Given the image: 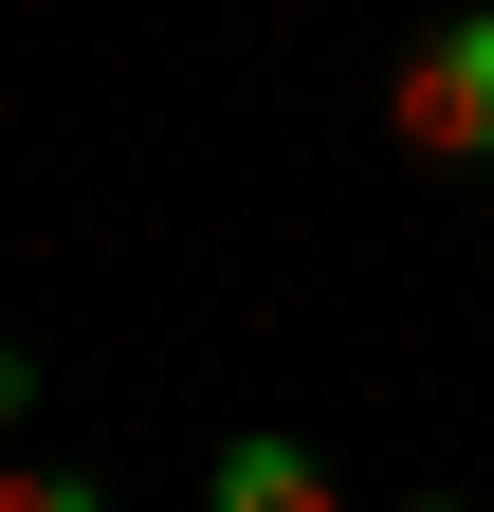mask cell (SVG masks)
<instances>
[{
    "label": "cell",
    "mask_w": 494,
    "mask_h": 512,
    "mask_svg": "<svg viewBox=\"0 0 494 512\" xmlns=\"http://www.w3.org/2000/svg\"><path fill=\"white\" fill-rule=\"evenodd\" d=\"M403 512H476V494H403Z\"/></svg>",
    "instance_id": "5"
},
{
    "label": "cell",
    "mask_w": 494,
    "mask_h": 512,
    "mask_svg": "<svg viewBox=\"0 0 494 512\" xmlns=\"http://www.w3.org/2000/svg\"><path fill=\"white\" fill-rule=\"evenodd\" d=\"M202 512H348V476H330V439H220L202 458Z\"/></svg>",
    "instance_id": "2"
},
{
    "label": "cell",
    "mask_w": 494,
    "mask_h": 512,
    "mask_svg": "<svg viewBox=\"0 0 494 512\" xmlns=\"http://www.w3.org/2000/svg\"><path fill=\"white\" fill-rule=\"evenodd\" d=\"M0 512H110V494H92L74 458H0Z\"/></svg>",
    "instance_id": "3"
},
{
    "label": "cell",
    "mask_w": 494,
    "mask_h": 512,
    "mask_svg": "<svg viewBox=\"0 0 494 512\" xmlns=\"http://www.w3.org/2000/svg\"><path fill=\"white\" fill-rule=\"evenodd\" d=\"M385 128H403L421 165L494 183V0H458V19H421V55L385 74Z\"/></svg>",
    "instance_id": "1"
},
{
    "label": "cell",
    "mask_w": 494,
    "mask_h": 512,
    "mask_svg": "<svg viewBox=\"0 0 494 512\" xmlns=\"http://www.w3.org/2000/svg\"><path fill=\"white\" fill-rule=\"evenodd\" d=\"M37 421V348H0V439H19Z\"/></svg>",
    "instance_id": "4"
}]
</instances>
